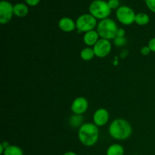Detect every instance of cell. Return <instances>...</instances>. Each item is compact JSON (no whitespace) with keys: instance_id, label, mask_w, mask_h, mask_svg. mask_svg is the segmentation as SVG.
<instances>
[{"instance_id":"4fadbf2b","label":"cell","mask_w":155,"mask_h":155,"mask_svg":"<svg viewBox=\"0 0 155 155\" xmlns=\"http://www.w3.org/2000/svg\"><path fill=\"white\" fill-rule=\"evenodd\" d=\"M29 8L24 3H17L14 5V15L18 18H24L27 15Z\"/></svg>"},{"instance_id":"cb8c5ba5","label":"cell","mask_w":155,"mask_h":155,"mask_svg":"<svg viewBox=\"0 0 155 155\" xmlns=\"http://www.w3.org/2000/svg\"><path fill=\"white\" fill-rule=\"evenodd\" d=\"M25 2L30 6H36L40 2L41 0H24Z\"/></svg>"},{"instance_id":"30bf717a","label":"cell","mask_w":155,"mask_h":155,"mask_svg":"<svg viewBox=\"0 0 155 155\" xmlns=\"http://www.w3.org/2000/svg\"><path fill=\"white\" fill-rule=\"evenodd\" d=\"M110 114L107 109L98 108L93 114V124L98 127H103L108 123Z\"/></svg>"},{"instance_id":"7402d4cb","label":"cell","mask_w":155,"mask_h":155,"mask_svg":"<svg viewBox=\"0 0 155 155\" xmlns=\"http://www.w3.org/2000/svg\"><path fill=\"white\" fill-rule=\"evenodd\" d=\"M141 54H142V55H148V54L151 53V49H150L149 47L147 45V46H143L142 48H141Z\"/></svg>"},{"instance_id":"ffe728a7","label":"cell","mask_w":155,"mask_h":155,"mask_svg":"<svg viewBox=\"0 0 155 155\" xmlns=\"http://www.w3.org/2000/svg\"><path fill=\"white\" fill-rule=\"evenodd\" d=\"M109 7L110 9H117L120 7V1L119 0H108L107 1Z\"/></svg>"},{"instance_id":"44dd1931","label":"cell","mask_w":155,"mask_h":155,"mask_svg":"<svg viewBox=\"0 0 155 155\" xmlns=\"http://www.w3.org/2000/svg\"><path fill=\"white\" fill-rule=\"evenodd\" d=\"M145 4L150 11L155 13V0H145Z\"/></svg>"},{"instance_id":"6da1fadb","label":"cell","mask_w":155,"mask_h":155,"mask_svg":"<svg viewBox=\"0 0 155 155\" xmlns=\"http://www.w3.org/2000/svg\"><path fill=\"white\" fill-rule=\"evenodd\" d=\"M108 132L113 139L123 141L129 139L131 136L133 128L127 120L122 118H117L110 123Z\"/></svg>"},{"instance_id":"52a82bcc","label":"cell","mask_w":155,"mask_h":155,"mask_svg":"<svg viewBox=\"0 0 155 155\" xmlns=\"http://www.w3.org/2000/svg\"><path fill=\"white\" fill-rule=\"evenodd\" d=\"M14 15V5L9 2L2 0L0 2V23L6 24L10 22Z\"/></svg>"},{"instance_id":"9a60e30c","label":"cell","mask_w":155,"mask_h":155,"mask_svg":"<svg viewBox=\"0 0 155 155\" xmlns=\"http://www.w3.org/2000/svg\"><path fill=\"white\" fill-rule=\"evenodd\" d=\"M95 56V52H94L93 48H90V47L84 48L80 51V58L83 61H89L92 60Z\"/></svg>"},{"instance_id":"d6986e66","label":"cell","mask_w":155,"mask_h":155,"mask_svg":"<svg viewBox=\"0 0 155 155\" xmlns=\"http://www.w3.org/2000/svg\"><path fill=\"white\" fill-rule=\"evenodd\" d=\"M114 44L117 47L124 46L127 44V39L125 37H118V36H117L114 39Z\"/></svg>"},{"instance_id":"ac0fdd59","label":"cell","mask_w":155,"mask_h":155,"mask_svg":"<svg viewBox=\"0 0 155 155\" xmlns=\"http://www.w3.org/2000/svg\"><path fill=\"white\" fill-rule=\"evenodd\" d=\"M83 122V117L81 115L78 114H74L70 119V124L74 127H80Z\"/></svg>"},{"instance_id":"d4e9b609","label":"cell","mask_w":155,"mask_h":155,"mask_svg":"<svg viewBox=\"0 0 155 155\" xmlns=\"http://www.w3.org/2000/svg\"><path fill=\"white\" fill-rule=\"evenodd\" d=\"M125 35H126V31L124 29L118 28L117 31V36H118V37H125Z\"/></svg>"},{"instance_id":"5b68a950","label":"cell","mask_w":155,"mask_h":155,"mask_svg":"<svg viewBox=\"0 0 155 155\" xmlns=\"http://www.w3.org/2000/svg\"><path fill=\"white\" fill-rule=\"evenodd\" d=\"M97 19L94 18L90 14H83L81 15L76 21V26L78 32L86 33L95 30L97 27Z\"/></svg>"},{"instance_id":"8fae6325","label":"cell","mask_w":155,"mask_h":155,"mask_svg":"<svg viewBox=\"0 0 155 155\" xmlns=\"http://www.w3.org/2000/svg\"><path fill=\"white\" fill-rule=\"evenodd\" d=\"M58 27L62 31L65 32V33H71L77 28L75 21L68 17L62 18L58 21Z\"/></svg>"},{"instance_id":"3957f363","label":"cell","mask_w":155,"mask_h":155,"mask_svg":"<svg viewBox=\"0 0 155 155\" xmlns=\"http://www.w3.org/2000/svg\"><path fill=\"white\" fill-rule=\"evenodd\" d=\"M96 28L101 39L111 40L116 38L118 27L113 19L107 18L101 20L98 23Z\"/></svg>"},{"instance_id":"9c48e42d","label":"cell","mask_w":155,"mask_h":155,"mask_svg":"<svg viewBox=\"0 0 155 155\" xmlns=\"http://www.w3.org/2000/svg\"><path fill=\"white\" fill-rule=\"evenodd\" d=\"M89 107V102L84 97H77L73 101L71 104V110L74 114L82 115L84 114Z\"/></svg>"},{"instance_id":"277c9868","label":"cell","mask_w":155,"mask_h":155,"mask_svg":"<svg viewBox=\"0 0 155 155\" xmlns=\"http://www.w3.org/2000/svg\"><path fill=\"white\" fill-rule=\"evenodd\" d=\"M89 14L97 20H104L110 16L111 9L109 7L107 2L104 0H94L89 8Z\"/></svg>"},{"instance_id":"7c38bea8","label":"cell","mask_w":155,"mask_h":155,"mask_svg":"<svg viewBox=\"0 0 155 155\" xmlns=\"http://www.w3.org/2000/svg\"><path fill=\"white\" fill-rule=\"evenodd\" d=\"M99 37L100 36L97 30H91V31L86 32V33H84L83 42L88 47L94 46L97 43V42L100 39Z\"/></svg>"},{"instance_id":"ba28073f","label":"cell","mask_w":155,"mask_h":155,"mask_svg":"<svg viewBox=\"0 0 155 155\" xmlns=\"http://www.w3.org/2000/svg\"><path fill=\"white\" fill-rule=\"evenodd\" d=\"M111 43L110 40L104 39H100L93 46L95 54L98 58H105L111 51Z\"/></svg>"},{"instance_id":"5bb4252c","label":"cell","mask_w":155,"mask_h":155,"mask_svg":"<svg viewBox=\"0 0 155 155\" xmlns=\"http://www.w3.org/2000/svg\"><path fill=\"white\" fill-rule=\"evenodd\" d=\"M124 147L119 144H113L110 145L106 151V155H124Z\"/></svg>"},{"instance_id":"603a6c76","label":"cell","mask_w":155,"mask_h":155,"mask_svg":"<svg viewBox=\"0 0 155 155\" xmlns=\"http://www.w3.org/2000/svg\"><path fill=\"white\" fill-rule=\"evenodd\" d=\"M148 46L149 47L150 49H151V51H152V52H155V37L152 38V39L148 42Z\"/></svg>"},{"instance_id":"2e32d148","label":"cell","mask_w":155,"mask_h":155,"mask_svg":"<svg viewBox=\"0 0 155 155\" xmlns=\"http://www.w3.org/2000/svg\"><path fill=\"white\" fill-rule=\"evenodd\" d=\"M150 17L147 14L140 12L136 14V18H135V23L139 26H145L149 23Z\"/></svg>"},{"instance_id":"7a4b0ae2","label":"cell","mask_w":155,"mask_h":155,"mask_svg":"<svg viewBox=\"0 0 155 155\" xmlns=\"http://www.w3.org/2000/svg\"><path fill=\"white\" fill-rule=\"evenodd\" d=\"M98 127L92 123H85L79 128V140L85 146H93L98 142Z\"/></svg>"},{"instance_id":"484cf974","label":"cell","mask_w":155,"mask_h":155,"mask_svg":"<svg viewBox=\"0 0 155 155\" xmlns=\"http://www.w3.org/2000/svg\"><path fill=\"white\" fill-rule=\"evenodd\" d=\"M63 155H77L76 153L73 152V151H68V152L64 153Z\"/></svg>"},{"instance_id":"8992f818","label":"cell","mask_w":155,"mask_h":155,"mask_svg":"<svg viewBox=\"0 0 155 155\" xmlns=\"http://www.w3.org/2000/svg\"><path fill=\"white\" fill-rule=\"evenodd\" d=\"M136 14L130 7L127 5L120 6L116 12V17L120 23L124 25H131L135 22Z\"/></svg>"},{"instance_id":"e0dca14e","label":"cell","mask_w":155,"mask_h":155,"mask_svg":"<svg viewBox=\"0 0 155 155\" xmlns=\"http://www.w3.org/2000/svg\"><path fill=\"white\" fill-rule=\"evenodd\" d=\"M3 155H24L22 149L16 145H10L5 150Z\"/></svg>"}]
</instances>
